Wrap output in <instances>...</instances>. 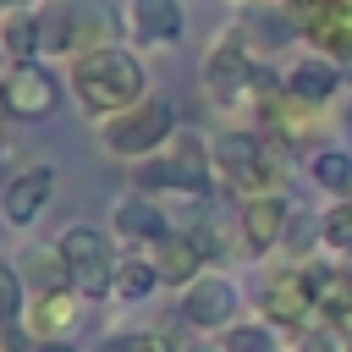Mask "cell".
I'll return each mask as SVG.
<instances>
[{"label":"cell","instance_id":"cell-1","mask_svg":"<svg viewBox=\"0 0 352 352\" xmlns=\"http://www.w3.org/2000/svg\"><path fill=\"white\" fill-rule=\"evenodd\" d=\"M72 99L88 110V116H116V110H132L138 99H148V66L138 50L126 44H110V50H94V55H77L72 60Z\"/></svg>","mask_w":352,"mask_h":352},{"label":"cell","instance_id":"cell-2","mask_svg":"<svg viewBox=\"0 0 352 352\" xmlns=\"http://www.w3.org/2000/svg\"><path fill=\"white\" fill-rule=\"evenodd\" d=\"M38 55H94L110 50L121 33V16L104 0H38Z\"/></svg>","mask_w":352,"mask_h":352},{"label":"cell","instance_id":"cell-3","mask_svg":"<svg viewBox=\"0 0 352 352\" xmlns=\"http://www.w3.org/2000/svg\"><path fill=\"white\" fill-rule=\"evenodd\" d=\"M209 187H214V143H204L192 126H182L154 160H138V192L204 198Z\"/></svg>","mask_w":352,"mask_h":352},{"label":"cell","instance_id":"cell-4","mask_svg":"<svg viewBox=\"0 0 352 352\" xmlns=\"http://www.w3.org/2000/svg\"><path fill=\"white\" fill-rule=\"evenodd\" d=\"M214 182L236 187L242 198H258V192H280V160H275V143L258 138L253 126H231L214 138Z\"/></svg>","mask_w":352,"mask_h":352},{"label":"cell","instance_id":"cell-5","mask_svg":"<svg viewBox=\"0 0 352 352\" xmlns=\"http://www.w3.org/2000/svg\"><path fill=\"white\" fill-rule=\"evenodd\" d=\"M182 126H176V110L165 104V99H138L132 110H116V116H104L99 121V143L116 154V160H154L170 138H176Z\"/></svg>","mask_w":352,"mask_h":352},{"label":"cell","instance_id":"cell-6","mask_svg":"<svg viewBox=\"0 0 352 352\" xmlns=\"http://www.w3.org/2000/svg\"><path fill=\"white\" fill-rule=\"evenodd\" d=\"M55 248H60V258L72 264V280H77L82 297H104V292H110L116 258H121L110 231H99V226H66Z\"/></svg>","mask_w":352,"mask_h":352},{"label":"cell","instance_id":"cell-7","mask_svg":"<svg viewBox=\"0 0 352 352\" xmlns=\"http://www.w3.org/2000/svg\"><path fill=\"white\" fill-rule=\"evenodd\" d=\"M258 308H264V324H275V330H308V319L319 314L314 308V270L275 264L258 286Z\"/></svg>","mask_w":352,"mask_h":352},{"label":"cell","instance_id":"cell-8","mask_svg":"<svg viewBox=\"0 0 352 352\" xmlns=\"http://www.w3.org/2000/svg\"><path fill=\"white\" fill-rule=\"evenodd\" d=\"M236 280L231 275H220V270H204L187 292H182V302H176V319L192 330V336H226L231 324H236Z\"/></svg>","mask_w":352,"mask_h":352},{"label":"cell","instance_id":"cell-9","mask_svg":"<svg viewBox=\"0 0 352 352\" xmlns=\"http://www.w3.org/2000/svg\"><path fill=\"white\" fill-rule=\"evenodd\" d=\"M55 99H60V88L38 60H16L0 72V104L11 121H44L55 110Z\"/></svg>","mask_w":352,"mask_h":352},{"label":"cell","instance_id":"cell-10","mask_svg":"<svg viewBox=\"0 0 352 352\" xmlns=\"http://www.w3.org/2000/svg\"><path fill=\"white\" fill-rule=\"evenodd\" d=\"M297 33L314 44V55L352 66V0H308L297 11Z\"/></svg>","mask_w":352,"mask_h":352},{"label":"cell","instance_id":"cell-11","mask_svg":"<svg viewBox=\"0 0 352 352\" xmlns=\"http://www.w3.org/2000/svg\"><path fill=\"white\" fill-rule=\"evenodd\" d=\"M292 231V204L286 192H258V198H242L236 209V236H242V253H275Z\"/></svg>","mask_w":352,"mask_h":352},{"label":"cell","instance_id":"cell-12","mask_svg":"<svg viewBox=\"0 0 352 352\" xmlns=\"http://www.w3.org/2000/svg\"><path fill=\"white\" fill-rule=\"evenodd\" d=\"M121 28L143 50H170L187 33V11H182V0H126L121 6Z\"/></svg>","mask_w":352,"mask_h":352},{"label":"cell","instance_id":"cell-13","mask_svg":"<svg viewBox=\"0 0 352 352\" xmlns=\"http://www.w3.org/2000/svg\"><path fill=\"white\" fill-rule=\"evenodd\" d=\"M165 231H176V226L165 220V209H160L154 192H126L110 209V236H121L126 248H154Z\"/></svg>","mask_w":352,"mask_h":352},{"label":"cell","instance_id":"cell-14","mask_svg":"<svg viewBox=\"0 0 352 352\" xmlns=\"http://www.w3.org/2000/svg\"><path fill=\"white\" fill-rule=\"evenodd\" d=\"M50 198H55V165H22V170L6 182L0 209H6L11 226H33V220L44 214Z\"/></svg>","mask_w":352,"mask_h":352},{"label":"cell","instance_id":"cell-15","mask_svg":"<svg viewBox=\"0 0 352 352\" xmlns=\"http://www.w3.org/2000/svg\"><path fill=\"white\" fill-rule=\"evenodd\" d=\"M148 253V264L160 270V286H176V292H187L198 275H204V248L192 242V231H165L154 248H143Z\"/></svg>","mask_w":352,"mask_h":352},{"label":"cell","instance_id":"cell-16","mask_svg":"<svg viewBox=\"0 0 352 352\" xmlns=\"http://www.w3.org/2000/svg\"><path fill=\"white\" fill-rule=\"evenodd\" d=\"M82 319V292H44V297H28V314H22V330L33 341H66Z\"/></svg>","mask_w":352,"mask_h":352},{"label":"cell","instance_id":"cell-17","mask_svg":"<svg viewBox=\"0 0 352 352\" xmlns=\"http://www.w3.org/2000/svg\"><path fill=\"white\" fill-rule=\"evenodd\" d=\"M341 72H346V66H336L330 55H314V50H308V55L286 72V94L302 99V104H314V110H324V104L341 94Z\"/></svg>","mask_w":352,"mask_h":352},{"label":"cell","instance_id":"cell-18","mask_svg":"<svg viewBox=\"0 0 352 352\" xmlns=\"http://www.w3.org/2000/svg\"><path fill=\"white\" fill-rule=\"evenodd\" d=\"M248 44H264V50H280V44H297L302 33H297V11L292 6H280V0H270V6H253L248 16H242V28H236Z\"/></svg>","mask_w":352,"mask_h":352},{"label":"cell","instance_id":"cell-19","mask_svg":"<svg viewBox=\"0 0 352 352\" xmlns=\"http://www.w3.org/2000/svg\"><path fill=\"white\" fill-rule=\"evenodd\" d=\"M16 270H22L28 297H44V292H72V286H77V280H72V264L60 258V248H28V253L16 258Z\"/></svg>","mask_w":352,"mask_h":352},{"label":"cell","instance_id":"cell-20","mask_svg":"<svg viewBox=\"0 0 352 352\" xmlns=\"http://www.w3.org/2000/svg\"><path fill=\"white\" fill-rule=\"evenodd\" d=\"M0 55L16 66V60H38V11L22 6V11H0Z\"/></svg>","mask_w":352,"mask_h":352},{"label":"cell","instance_id":"cell-21","mask_svg":"<svg viewBox=\"0 0 352 352\" xmlns=\"http://www.w3.org/2000/svg\"><path fill=\"white\" fill-rule=\"evenodd\" d=\"M160 286V270L148 264V253L143 248H126L121 258H116V280H110V292L121 297V302H138V297H148Z\"/></svg>","mask_w":352,"mask_h":352},{"label":"cell","instance_id":"cell-22","mask_svg":"<svg viewBox=\"0 0 352 352\" xmlns=\"http://www.w3.org/2000/svg\"><path fill=\"white\" fill-rule=\"evenodd\" d=\"M308 176H314V187H324L330 198H352V154H341V148H314V154H308Z\"/></svg>","mask_w":352,"mask_h":352},{"label":"cell","instance_id":"cell-23","mask_svg":"<svg viewBox=\"0 0 352 352\" xmlns=\"http://www.w3.org/2000/svg\"><path fill=\"white\" fill-rule=\"evenodd\" d=\"M220 352H280V336H275V324H264V319H236V324L220 336Z\"/></svg>","mask_w":352,"mask_h":352},{"label":"cell","instance_id":"cell-24","mask_svg":"<svg viewBox=\"0 0 352 352\" xmlns=\"http://www.w3.org/2000/svg\"><path fill=\"white\" fill-rule=\"evenodd\" d=\"M319 242H324L330 253H346V258H352V198H336V204L324 209V220H319Z\"/></svg>","mask_w":352,"mask_h":352},{"label":"cell","instance_id":"cell-25","mask_svg":"<svg viewBox=\"0 0 352 352\" xmlns=\"http://www.w3.org/2000/svg\"><path fill=\"white\" fill-rule=\"evenodd\" d=\"M297 352H352V330L341 319H319L302 330V346Z\"/></svg>","mask_w":352,"mask_h":352},{"label":"cell","instance_id":"cell-26","mask_svg":"<svg viewBox=\"0 0 352 352\" xmlns=\"http://www.w3.org/2000/svg\"><path fill=\"white\" fill-rule=\"evenodd\" d=\"M28 314V286H22V270L11 258H0V319H22Z\"/></svg>","mask_w":352,"mask_h":352},{"label":"cell","instance_id":"cell-27","mask_svg":"<svg viewBox=\"0 0 352 352\" xmlns=\"http://www.w3.org/2000/svg\"><path fill=\"white\" fill-rule=\"evenodd\" d=\"M99 352H165L154 330H110L99 341Z\"/></svg>","mask_w":352,"mask_h":352},{"label":"cell","instance_id":"cell-28","mask_svg":"<svg viewBox=\"0 0 352 352\" xmlns=\"http://www.w3.org/2000/svg\"><path fill=\"white\" fill-rule=\"evenodd\" d=\"M16 324H22V319H0V352H16V336H22Z\"/></svg>","mask_w":352,"mask_h":352},{"label":"cell","instance_id":"cell-29","mask_svg":"<svg viewBox=\"0 0 352 352\" xmlns=\"http://www.w3.org/2000/svg\"><path fill=\"white\" fill-rule=\"evenodd\" d=\"M33 352H77L72 341H33Z\"/></svg>","mask_w":352,"mask_h":352},{"label":"cell","instance_id":"cell-30","mask_svg":"<svg viewBox=\"0 0 352 352\" xmlns=\"http://www.w3.org/2000/svg\"><path fill=\"white\" fill-rule=\"evenodd\" d=\"M22 6H38V0H0V11H22Z\"/></svg>","mask_w":352,"mask_h":352},{"label":"cell","instance_id":"cell-31","mask_svg":"<svg viewBox=\"0 0 352 352\" xmlns=\"http://www.w3.org/2000/svg\"><path fill=\"white\" fill-rule=\"evenodd\" d=\"M280 6H292V11H302V6H308V0H280Z\"/></svg>","mask_w":352,"mask_h":352},{"label":"cell","instance_id":"cell-32","mask_svg":"<svg viewBox=\"0 0 352 352\" xmlns=\"http://www.w3.org/2000/svg\"><path fill=\"white\" fill-rule=\"evenodd\" d=\"M341 324H346V330H352V314H346V319H341Z\"/></svg>","mask_w":352,"mask_h":352},{"label":"cell","instance_id":"cell-33","mask_svg":"<svg viewBox=\"0 0 352 352\" xmlns=\"http://www.w3.org/2000/svg\"><path fill=\"white\" fill-rule=\"evenodd\" d=\"M0 121H6V104H0Z\"/></svg>","mask_w":352,"mask_h":352}]
</instances>
